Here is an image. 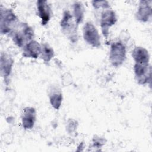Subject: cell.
<instances>
[{"mask_svg": "<svg viewBox=\"0 0 152 152\" xmlns=\"http://www.w3.org/2000/svg\"><path fill=\"white\" fill-rule=\"evenodd\" d=\"M14 43L18 47H24L34 37V31L27 23L18 24L11 33Z\"/></svg>", "mask_w": 152, "mask_h": 152, "instance_id": "obj_1", "label": "cell"}, {"mask_svg": "<svg viewBox=\"0 0 152 152\" xmlns=\"http://www.w3.org/2000/svg\"><path fill=\"white\" fill-rule=\"evenodd\" d=\"M18 25V18L14 11L11 9H2L1 8V33H11Z\"/></svg>", "mask_w": 152, "mask_h": 152, "instance_id": "obj_2", "label": "cell"}, {"mask_svg": "<svg viewBox=\"0 0 152 152\" xmlns=\"http://www.w3.org/2000/svg\"><path fill=\"white\" fill-rule=\"evenodd\" d=\"M60 26L62 31L65 34L71 41L75 42L77 39V25L73 20V16L69 11H65L63 12L62 17L61 20Z\"/></svg>", "mask_w": 152, "mask_h": 152, "instance_id": "obj_3", "label": "cell"}, {"mask_svg": "<svg viewBox=\"0 0 152 152\" xmlns=\"http://www.w3.org/2000/svg\"><path fill=\"white\" fill-rule=\"evenodd\" d=\"M126 58V48L121 42H113L110 45L109 60L114 66H119Z\"/></svg>", "mask_w": 152, "mask_h": 152, "instance_id": "obj_4", "label": "cell"}, {"mask_svg": "<svg viewBox=\"0 0 152 152\" xmlns=\"http://www.w3.org/2000/svg\"><path fill=\"white\" fill-rule=\"evenodd\" d=\"M83 35L85 42L94 48L101 46L100 36L96 26L90 21L87 22L83 28Z\"/></svg>", "mask_w": 152, "mask_h": 152, "instance_id": "obj_5", "label": "cell"}, {"mask_svg": "<svg viewBox=\"0 0 152 152\" xmlns=\"http://www.w3.org/2000/svg\"><path fill=\"white\" fill-rule=\"evenodd\" d=\"M135 78L137 82L141 85L148 83L151 80V66L148 64H135L134 66Z\"/></svg>", "mask_w": 152, "mask_h": 152, "instance_id": "obj_6", "label": "cell"}, {"mask_svg": "<svg viewBox=\"0 0 152 152\" xmlns=\"http://www.w3.org/2000/svg\"><path fill=\"white\" fill-rule=\"evenodd\" d=\"M117 21L115 12L112 10H104L101 15L100 27L103 35L107 38L109 34V28Z\"/></svg>", "mask_w": 152, "mask_h": 152, "instance_id": "obj_7", "label": "cell"}, {"mask_svg": "<svg viewBox=\"0 0 152 152\" xmlns=\"http://www.w3.org/2000/svg\"><path fill=\"white\" fill-rule=\"evenodd\" d=\"M151 1L143 0L140 1L136 12V18L141 22H147L151 17Z\"/></svg>", "mask_w": 152, "mask_h": 152, "instance_id": "obj_8", "label": "cell"}, {"mask_svg": "<svg viewBox=\"0 0 152 152\" xmlns=\"http://www.w3.org/2000/svg\"><path fill=\"white\" fill-rule=\"evenodd\" d=\"M36 120V112L32 107H26L24 109L21 116V122L25 129H31L34 125Z\"/></svg>", "mask_w": 152, "mask_h": 152, "instance_id": "obj_9", "label": "cell"}, {"mask_svg": "<svg viewBox=\"0 0 152 152\" xmlns=\"http://www.w3.org/2000/svg\"><path fill=\"white\" fill-rule=\"evenodd\" d=\"M36 5L37 14L41 18L42 25L45 26L48 24L51 18V9L46 1L39 0Z\"/></svg>", "mask_w": 152, "mask_h": 152, "instance_id": "obj_10", "label": "cell"}, {"mask_svg": "<svg viewBox=\"0 0 152 152\" xmlns=\"http://www.w3.org/2000/svg\"><path fill=\"white\" fill-rule=\"evenodd\" d=\"M41 45L37 41L32 40L23 47V56L25 58L36 59L41 53Z\"/></svg>", "mask_w": 152, "mask_h": 152, "instance_id": "obj_11", "label": "cell"}, {"mask_svg": "<svg viewBox=\"0 0 152 152\" xmlns=\"http://www.w3.org/2000/svg\"><path fill=\"white\" fill-rule=\"evenodd\" d=\"M14 61L8 54L2 53L0 59V71L1 75L2 77L7 78L11 74Z\"/></svg>", "mask_w": 152, "mask_h": 152, "instance_id": "obj_12", "label": "cell"}, {"mask_svg": "<svg viewBox=\"0 0 152 152\" xmlns=\"http://www.w3.org/2000/svg\"><path fill=\"white\" fill-rule=\"evenodd\" d=\"M48 97L52 106L55 109L58 110L62 102V93L61 90L55 86L51 87L49 90Z\"/></svg>", "mask_w": 152, "mask_h": 152, "instance_id": "obj_13", "label": "cell"}, {"mask_svg": "<svg viewBox=\"0 0 152 152\" xmlns=\"http://www.w3.org/2000/svg\"><path fill=\"white\" fill-rule=\"evenodd\" d=\"M132 56L136 64H148L150 61L148 51L144 48L141 46H137L133 49Z\"/></svg>", "mask_w": 152, "mask_h": 152, "instance_id": "obj_14", "label": "cell"}, {"mask_svg": "<svg viewBox=\"0 0 152 152\" xmlns=\"http://www.w3.org/2000/svg\"><path fill=\"white\" fill-rule=\"evenodd\" d=\"M73 14L74 20L77 26L81 23L84 16V8L81 2H75L73 5Z\"/></svg>", "mask_w": 152, "mask_h": 152, "instance_id": "obj_15", "label": "cell"}, {"mask_svg": "<svg viewBox=\"0 0 152 152\" xmlns=\"http://www.w3.org/2000/svg\"><path fill=\"white\" fill-rule=\"evenodd\" d=\"M41 48V58L45 62H49L54 56V50L53 48L48 43H42Z\"/></svg>", "mask_w": 152, "mask_h": 152, "instance_id": "obj_16", "label": "cell"}, {"mask_svg": "<svg viewBox=\"0 0 152 152\" xmlns=\"http://www.w3.org/2000/svg\"><path fill=\"white\" fill-rule=\"evenodd\" d=\"M91 2L95 9H99L100 8L107 9L110 8V5L106 1H93Z\"/></svg>", "mask_w": 152, "mask_h": 152, "instance_id": "obj_17", "label": "cell"}, {"mask_svg": "<svg viewBox=\"0 0 152 152\" xmlns=\"http://www.w3.org/2000/svg\"><path fill=\"white\" fill-rule=\"evenodd\" d=\"M105 144V140L101 138H94L93 139V146L96 147H101L103 144Z\"/></svg>", "mask_w": 152, "mask_h": 152, "instance_id": "obj_18", "label": "cell"}, {"mask_svg": "<svg viewBox=\"0 0 152 152\" xmlns=\"http://www.w3.org/2000/svg\"><path fill=\"white\" fill-rule=\"evenodd\" d=\"M76 124H77V122L75 121H74V120H69L68 121V122L67 129L69 130L71 128H72L70 132H72L73 131H74L75 130V128H77Z\"/></svg>", "mask_w": 152, "mask_h": 152, "instance_id": "obj_19", "label": "cell"}]
</instances>
